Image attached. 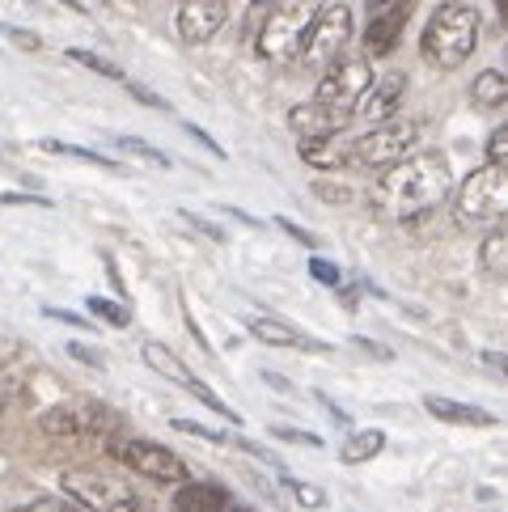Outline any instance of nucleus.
Instances as JSON below:
<instances>
[{
  "label": "nucleus",
  "mask_w": 508,
  "mask_h": 512,
  "mask_svg": "<svg viewBox=\"0 0 508 512\" xmlns=\"http://www.w3.org/2000/svg\"><path fill=\"white\" fill-rule=\"evenodd\" d=\"M453 191L449 161L441 153H407L381 170L377 187L369 191V208L381 221H424L437 212Z\"/></svg>",
  "instance_id": "obj_1"
},
{
  "label": "nucleus",
  "mask_w": 508,
  "mask_h": 512,
  "mask_svg": "<svg viewBox=\"0 0 508 512\" xmlns=\"http://www.w3.org/2000/svg\"><path fill=\"white\" fill-rule=\"evenodd\" d=\"M479 47V13L466 0H441L420 34V51L432 68H462Z\"/></svg>",
  "instance_id": "obj_2"
},
{
  "label": "nucleus",
  "mask_w": 508,
  "mask_h": 512,
  "mask_svg": "<svg viewBox=\"0 0 508 512\" xmlns=\"http://www.w3.org/2000/svg\"><path fill=\"white\" fill-rule=\"evenodd\" d=\"M64 496L77 500L89 512H166L149 491H140L136 483L119 479L111 470H98V466H81V470H64Z\"/></svg>",
  "instance_id": "obj_3"
},
{
  "label": "nucleus",
  "mask_w": 508,
  "mask_h": 512,
  "mask_svg": "<svg viewBox=\"0 0 508 512\" xmlns=\"http://www.w3.org/2000/svg\"><path fill=\"white\" fill-rule=\"evenodd\" d=\"M322 0H271L267 13L254 26V47L271 64H288L301 56V43L310 34Z\"/></svg>",
  "instance_id": "obj_4"
},
{
  "label": "nucleus",
  "mask_w": 508,
  "mask_h": 512,
  "mask_svg": "<svg viewBox=\"0 0 508 512\" xmlns=\"http://www.w3.org/2000/svg\"><path fill=\"white\" fill-rule=\"evenodd\" d=\"M415 140H420V123H415V119L373 123V132L352 140L348 161H352V166H360V170H390L394 161H403L415 149Z\"/></svg>",
  "instance_id": "obj_5"
},
{
  "label": "nucleus",
  "mask_w": 508,
  "mask_h": 512,
  "mask_svg": "<svg viewBox=\"0 0 508 512\" xmlns=\"http://www.w3.org/2000/svg\"><path fill=\"white\" fill-rule=\"evenodd\" d=\"M508 212V170L487 161L462 182L458 191V216L462 225H496Z\"/></svg>",
  "instance_id": "obj_6"
},
{
  "label": "nucleus",
  "mask_w": 508,
  "mask_h": 512,
  "mask_svg": "<svg viewBox=\"0 0 508 512\" xmlns=\"http://www.w3.org/2000/svg\"><path fill=\"white\" fill-rule=\"evenodd\" d=\"M352 30H356V22H352V9L343 5H322L318 9V17H314V26H310V34H305V43H301V64L305 68H331L343 51H348V43H352Z\"/></svg>",
  "instance_id": "obj_7"
},
{
  "label": "nucleus",
  "mask_w": 508,
  "mask_h": 512,
  "mask_svg": "<svg viewBox=\"0 0 508 512\" xmlns=\"http://www.w3.org/2000/svg\"><path fill=\"white\" fill-rule=\"evenodd\" d=\"M39 428L47 436H56V441H72V445H81V441H102V436H111L115 432V415L98 407V402H56V407H47L43 419H39Z\"/></svg>",
  "instance_id": "obj_8"
},
{
  "label": "nucleus",
  "mask_w": 508,
  "mask_h": 512,
  "mask_svg": "<svg viewBox=\"0 0 508 512\" xmlns=\"http://www.w3.org/2000/svg\"><path fill=\"white\" fill-rule=\"evenodd\" d=\"M115 457L132 474H140V479H149V483H161V487L187 483L183 457H178L174 449H166V445H157V441H144V436H127V441H115Z\"/></svg>",
  "instance_id": "obj_9"
},
{
  "label": "nucleus",
  "mask_w": 508,
  "mask_h": 512,
  "mask_svg": "<svg viewBox=\"0 0 508 512\" xmlns=\"http://www.w3.org/2000/svg\"><path fill=\"white\" fill-rule=\"evenodd\" d=\"M369 81H373L369 60H360V56H339L331 68H322V81H318L314 102L326 106V111L352 119V106H356L360 94H365Z\"/></svg>",
  "instance_id": "obj_10"
},
{
  "label": "nucleus",
  "mask_w": 508,
  "mask_h": 512,
  "mask_svg": "<svg viewBox=\"0 0 508 512\" xmlns=\"http://www.w3.org/2000/svg\"><path fill=\"white\" fill-rule=\"evenodd\" d=\"M415 0H369V22H365V60H381L398 47L407 30V17Z\"/></svg>",
  "instance_id": "obj_11"
},
{
  "label": "nucleus",
  "mask_w": 508,
  "mask_h": 512,
  "mask_svg": "<svg viewBox=\"0 0 508 512\" xmlns=\"http://www.w3.org/2000/svg\"><path fill=\"white\" fill-rule=\"evenodd\" d=\"M144 364H149V369L153 373H161V377H170V381H178V386H183L191 398H199V402H204V407L208 411H216V415H225V419H238V415H233L229 407H225V402L221 398H216L208 386H204V381H199L191 369H187V364L183 360H178L174 352H170V347L166 343H144Z\"/></svg>",
  "instance_id": "obj_12"
},
{
  "label": "nucleus",
  "mask_w": 508,
  "mask_h": 512,
  "mask_svg": "<svg viewBox=\"0 0 508 512\" xmlns=\"http://www.w3.org/2000/svg\"><path fill=\"white\" fill-rule=\"evenodd\" d=\"M229 22V0H183L178 5V39L191 47L212 43Z\"/></svg>",
  "instance_id": "obj_13"
},
{
  "label": "nucleus",
  "mask_w": 508,
  "mask_h": 512,
  "mask_svg": "<svg viewBox=\"0 0 508 512\" xmlns=\"http://www.w3.org/2000/svg\"><path fill=\"white\" fill-rule=\"evenodd\" d=\"M403 94H407V77H403V72H386V77H373V81L365 85V94L356 98L352 119L386 123V119L398 115V106H403Z\"/></svg>",
  "instance_id": "obj_14"
},
{
  "label": "nucleus",
  "mask_w": 508,
  "mask_h": 512,
  "mask_svg": "<svg viewBox=\"0 0 508 512\" xmlns=\"http://www.w3.org/2000/svg\"><path fill=\"white\" fill-rule=\"evenodd\" d=\"M288 127L301 136V140H310V136H335L348 127V115H335V111H326V106L318 102H301L288 111Z\"/></svg>",
  "instance_id": "obj_15"
},
{
  "label": "nucleus",
  "mask_w": 508,
  "mask_h": 512,
  "mask_svg": "<svg viewBox=\"0 0 508 512\" xmlns=\"http://www.w3.org/2000/svg\"><path fill=\"white\" fill-rule=\"evenodd\" d=\"M233 504V496L221 483H178L174 496V512H225Z\"/></svg>",
  "instance_id": "obj_16"
},
{
  "label": "nucleus",
  "mask_w": 508,
  "mask_h": 512,
  "mask_svg": "<svg viewBox=\"0 0 508 512\" xmlns=\"http://www.w3.org/2000/svg\"><path fill=\"white\" fill-rule=\"evenodd\" d=\"M348 153H352V140H343V132L301 140V161H305V166H314V170H339V166H348Z\"/></svg>",
  "instance_id": "obj_17"
},
{
  "label": "nucleus",
  "mask_w": 508,
  "mask_h": 512,
  "mask_svg": "<svg viewBox=\"0 0 508 512\" xmlns=\"http://www.w3.org/2000/svg\"><path fill=\"white\" fill-rule=\"evenodd\" d=\"M424 407H428V415L445 419V424H466V428H492L496 424L492 411L466 407V402H453V398H441V394H424Z\"/></svg>",
  "instance_id": "obj_18"
},
{
  "label": "nucleus",
  "mask_w": 508,
  "mask_h": 512,
  "mask_svg": "<svg viewBox=\"0 0 508 512\" xmlns=\"http://www.w3.org/2000/svg\"><path fill=\"white\" fill-rule=\"evenodd\" d=\"M246 326H250V335L267 347H318V343L305 339L297 326H288L280 318H246Z\"/></svg>",
  "instance_id": "obj_19"
},
{
  "label": "nucleus",
  "mask_w": 508,
  "mask_h": 512,
  "mask_svg": "<svg viewBox=\"0 0 508 512\" xmlns=\"http://www.w3.org/2000/svg\"><path fill=\"white\" fill-rule=\"evenodd\" d=\"M470 98H475L479 111H500V106L508 102V81H504V72H496V68L479 72L475 85H470Z\"/></svg>",
  "instance_id": "obj_20"
},
{
  "label": "nucleus",
  "mask_w": 508,
  "mask_h": 512,
  "mask_svg": "<svg viewBox=\"0 0 508 512\" xmlns=\"http://www.w3.org/2000/svg\"><path fill=\"white\" fill-rule=\"evenodd\" d=\"M381 449H386V432H381V428H365V432H356L352 441L343 445L339 462H343V466H365V462H373Z\"/></svg>",
  "instance_id": "obj_21"
},
{
  "label": "nucleus",
  "mask_w": 508,
  "mask_h": 512,
  "mask_svg": "<svg viewBox=\"0 0 508 512\" xmlns=\"http://www.w3.org/2000/svg\"><path fill=\"white\" fill-rule=\"evenodd\" d=\"M479 263H483V271H487L492 280H504V276H508V233H504L500 225L483 237V246H479Z\"/></svg>",
  "instance_id": "obj_22"
},
{
  "label": "nucleus",
  "mask_w": 508,
  "mask_h": 512,
  "mask_svg": "<svg viewBox=\"0 0 508 512\" xmlns=\"http://www.w3.org/2000/svg\"><path fill=\"white\" fill-rule=\"evenodd\" d=\"M39 149L56 153V157H77V161H89V166H102V170H119V161H111L106 153H89V149H81V144H64V140H43Z\"/></svg>",
  "instance_id": "obj_23"
},
{
  "label": "nucleus",
  "mask_w": 508,
  "mask_h": 512,
  "mask_svg": "<svg viewBox=\"0 0 508 512\" xmlns=\"http://www.w3.org/2000/svg\"><path fill=\"white\" fill-rule=\"evenodd\" d=\"M115 149H123L127 157L149 161V166H157V170H170V157L161 153V149H153L149 140H136V136H115Z\"/></svg>",
  "instance_id": "obj_24"
},
{
  "label": "nucleus",
  "mask_w": 508,
  "mask_h": 512,
  "mask_svg": "<svg viewBox=\"0 0 508 512\" xmlns=\"http://www.w3.org/2000/svg\"><path fill=\"white\" fill-rule=\"evenodd\" d=\"M68 60H77L81 68H89V72H98V77H106V81H127L119 64H111V60H102V56H94V51H85V47H68Z\"/></svg>",
  "instance_id": "obj_25"
},
{
  "label": "nucleus",
  "mask_w": 508,
  "mask_h": 512,
  "mask_svg": "<svg viewBox=\"0 0 508 512\" xmlns=\"http://www.w3.org/2000/svg\"><path fill=\"white\" fill-rule=\"evenodd\" d=\"M85 305H89V314H98V318H102L106 326H119V331H123L127 322H132V314H127V309H123L119 301H106V297H89Z\"/></svg>",
  "instance_id": "obj_26"
},
{
  "label": "nucleus",
  "mask_w": 508,
  "mask_h": 512,
  "mask_svg": "<svg viewBox=\"0 0 508 512\" xmlns=\"http://www.w3.org/2000/svg\"><path fill=\"white\" fill-rule=\"evenodd\" d=\"M267 5H271V0H229V13H238L246 22V30H254V26H259V17L267 13Z\"/></svg>",
  "instance_id": "obj_27"
},
{
  "label": "nucleus",
  "mask_w": 508,
  "mask_h": 512,
  "mask_svg": "<svg viewBox=\"0 0 508 512\" xmlns=\"http://www.w3.org/2000/svg\"><path fill=\"white\" fill-rule=\"evenodd\" d=\"M284 487H293V500H297L301 508H322V504H326V491H318V487H310V483L288 479Z\"/></svg>",
  "instance_id": "obj_28"
},
{
  "label": "nucleus",
  "mask_w": 508,
  "mask_h": 512,
  "mask_svg": "<svg viewBox=\"0 0 508 512\" xmlns=\"http://www.w3.org/2000/svg\"><path fill=\"white\" fill-rule=\"evenodd\" d=\"M127 85V94H132L136 102H144V106H153V111H170V102L161 98V94H153L149 85H140V81H123Z\"/></svg>",
  "instance_id": "obj_29"
},
{
  "label": "nucleus",
  "mask_w": 508,
  "mask_h": 512,
  "mask_svg": "<svg viewBox=\"0 0 508 512\" xmlns=\"http://www.w3.org/2000/svg\"><path fill=\"white\" fill-rule=\"evenodd\" d=\"M310 276H314L318 284H326V288H339V284H343V276H339V267H331V263H326V259H318V254H314V259H310Z\"/></svg>",
  "instance_id": "obj_30"
},
{
  "label": "nucleus",
  "mask_w": 508,
  "mask_h": 512,
  "mask_svg": "<svg viewBox=\"0 0 508 512\" xmlns=\"http://www.w3.org/2000/svg\"><path fill=\"white\" fill-rule=\"evenodd\" d=\"M174 428H178V432H187V436H204V441H212V445H225V441H229L225 432L204 428V424H191V419H174Z\"/></svg>",
  "instance_id": "obj_31"
},
{
  "label": "nucleus",
  "mask_w": 508,
  "mask_h": 512,
  "mask_svg": "<svg viewBox=\"0 0 508 512\" xmlns=\"http://www.w3.org/2000/svg\"><path fill=\"white\" fill-rule=\"evenodd\" d=\"M504 157H508V127H496V132L487 136V161L504 166Z\"/></svg>",
  "instance_id": "obj_32"
},
{
  "label": "nucleus",
  "mask_w": 508,
  "mask_h": 512,
  "mask_svg": "<svg viewBox=\"0 0 508 512\" xmlns=\"http://www.w3.org/2000/svg\"><path fill=\"white\" fill-rule=\"evenodd\" d=\"M271 436H280V441H293V445L322 449V436H314V432H301V428H271Z\"/></svg>",
  "instance_id": "obj_33"
},
{
  "label": "nucleus",
  "mask_w": 508,
  "mask_h": 512,
  "mask_svg": "<svg viewBox=\"0 0 508 512\" xmlns=\"http://www.w3.org/2000/svg\"><path fill=\"white\" fill-rule=\"evenodd\" d=\"M17 512H81V508L68 504V500H34L26 508H17Z\"/></svg>",
  "instance_id": "obj_34"
},
{
  "label": "nucleus",
  "mask_w": 508,
  "mask_h": 512,
  "mask_svg": "<svg viewBox=\"0 0 508 512\" xmlns=\"http://www.w3.org/2000/svg\"><path fill=\"white\" fill-rule=\"evenodd\" d=\"M43 314H47L51 322H64V326H81V331H89V322H85V318H77V314H72V309H56V305H47Z\"/></svg>",
  "instance_id": "obj_35"
},
{
  "label": "nucleus",
  "mask_w": 508,
  "mask_h": 512,
  "mask_svg": "<svg viewBox=\"0 0 508 512\" xmlns=\"http://www.w3.org/2000/svg\"><path fill=\"white\" fill-rule=\"evenodd\" d=\"M178 216H187V225H195V229H204L212 242H225V229H216L212 221H204V216H195V212H178Z\"/></svg>",
  "instance_id": "obj_36"
},
{
  "label": "nucleus",
  "mask_w": 508,
  "mask_h": 512,
  "mask_svg": "<svg viewBox=\"0 0 508 512\" xmlns=\"http://www.w3.org/2000/svg\"><path fill=\"white\" fill-rule=\"evenodd\" d=\"M280 229H284V233H293L297 242H305L310 250H318V246H322V242H318V237H314L310 229H301V225H293V221H284V216H280Z\"/></svg>",
  "instance_id": "obj_37"
},
{
  "label": "nucleus",
  "mask_w": 508,
  "mask_h": 512,
  "mask_svg": "<svg viewBox=\"0 0 508 512\" xmlns=\"http://www.w3.org/2000/svg\"><path fill=\"white\" fill-rule=\"evenodd\" d=\"M187 132H191V136H195L199 144H204V149H208L212 157H225V149H221V144H216V140H212V136L204 132V127H195V123H187Z\"/></svg>",
  "instance_id": "obj_38"
},
{
  "label": "nucleus",
  "mask_w": 508,
  "mask_h": 512,
  "mask_svg": "<svg viewBox=\"0 0 508 512\" xmlns=\"http://www.w3.org/2000/svg\"><path fill=\"white\" fill-rule=\"evenodd\" d=\"M5 34H9L13 43H22L26 51H39V47H43V43H39V34H26V30H17V26H5Z\"/></svg>",
  "instance_id": "obj_39"
},
{
  "label": "nucleus",
  "mask_w": 508,
  "mask_h": 512,
  "mask_svg": "<svg viewBox=\"0 0 508 512\" xmlns=\"http://www.w3.org/2000/svg\"><path fill=\"white\" fill-rule=\"evenodd\" d=\"M0 204H34V208H51V199H43V195H0Z\"/></svg>",
  "instance_id": "obj_40"
},
{
  "label": "nucleus",
  "mask_w": 508,
  "mask_h": 512,
  "mask_svg": "<svg viewBox=\"0 0 508 512\" xmlns=\"http://www.w3.org/2000/svg\"><path fill=\"white\" fill-rule=\"evenodd\" d=\"M68 352L77 356V360H85V364H94V369H102V360H98V356H89V347H81V343H68Z\"/></svg>",
  "instance_id": "obj_41"
},
{
  "label": "nucleus",
  "mask_w": 508,
  "mask_h": 512,
  "mask_svg": "<svg viewBox=\"0 0 508 512\" xmlns=\"http://www.w3.org/2000/svg\"><path fill=\"white\" fill-rule=\"evenodd\" d=\"M267 377V386H276V390H288V381L284 377H276V373H263Z\"/></svg>",
  "instance_id": "obj_42"
},
{
  "label": "nucleus",
  "mask_w": 508,
  "mask_h": 512,
  "mask_svg": "<svg viewBox=\"0 0 508 512\" xmlns=\"http://www.w3.org/2000/svg\"><path fill=\"white\" fill-rule=\"evenodd\" d=\"M496 9H504V0H496Z\"/></svg>",
  "instance_id": "obj_43"
}]
</instances>
